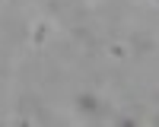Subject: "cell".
<instances>
[{
  "label": "cell",
  "mask_w": 159,
  "mask_h": 127,
  "mask_svg": "<svg viewBox=\"0 0 159 127\" xmlns=\"http://www.w3.org/2000/svg\"><path fill=\"white\" fill-rule=\"evenodd\" d=\"M80 108H83V111H96V99H80Z\"/></svg>",
  "instance_id": "cell-1"
}]
</instances>
